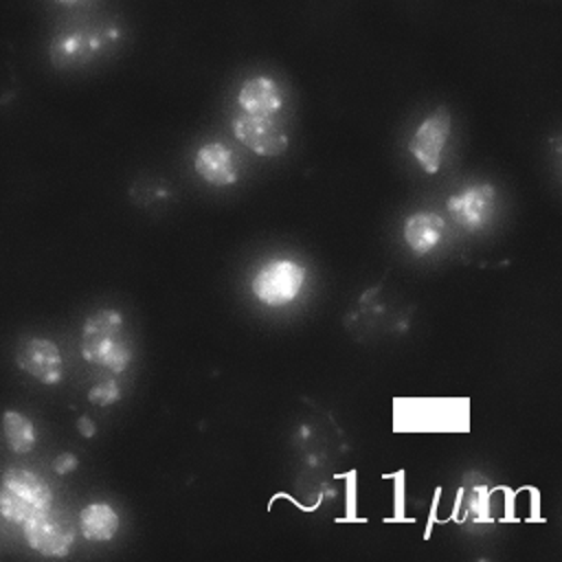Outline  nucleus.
Instances as JSON below:
<instances>
[{"label":"nucleus","instance_id":"obj_1","mask_svg":"<svg viewBox=\"0 0 562 562\" xmlns=\"http://www.w3.org/2000/svg\"><path fill=\"white\" fill-rule=\"evenodd\" d=\"M81 356L112 373H123L130 367L134 349L119 310H97L86 318L81 329Z\"/></svg>","mask_w":562,"mask_h":562},{"label":"nucleus","instance_id":"obj_2","mask_svg":"<svg viewBox=\"0 0 562 562\" xmlns=\"http://www.w3.org/2000/svg\"><path fill=\"white\" fill-rule=\"evenodd\" d=\"M50 507L53 492L40 474L24 468H9L2 474L0 512L7 520L22 527L29 520L46 514Z\"/></svg>","mask_w":562,"mask_h":562},{"label":"nucleus","instance_id":"obj_3","mask_svg":"<svg viewBox=\"0 0 562 562\" xmlns=\"http://www.w3.org/2000/svg\"><path fill=\"white\" fill-rule=\"evenodd\" d=\"M305 283V268L292 259H274L259 268L250 288L252 294L268 307L292 303Z\"/></svg>","mask_w":562,"mask_h":562},{"label":"nucleus","instance_id":"obj_4","mask_svg":"<svg viewBox=\"0 0 562 562\" xmlns=\"http://www.w3.org/2000/svg\"><path fill=\"white\" fill-rule=\"evenodd\" d=\"M22 533L31 549L48 558H66L75 544L77 527L72 518L59 509H48L46 514L22 525Z\"/></svg>","mask_w":562,"mask_h":562},{"label":"nucleus","instance_id":"obj_5","mask_svg":"<svg viewBox=\"0 0 562 562\" xmlns=\"http://www.w3.org/2000/svg\"><path fill=\"white\" fill-rule=\"evenodd\" d=\"M452 127V119L448 108L439 105L435 108L415 130V134L408 140V151L415 156L419 167L426 173H435L441 165V154L448 143Z\"/></svg>","mask_w":562,"mask_h":562},{"label":"nucleus","instance_id":"obj_6","mask_svg":"<svg viewBox=\"0 0 562 562\" xmlns=\"http://www.w3.org/2000/svg\"><path fill=\"white\" fill-rule=\"evenodd\" d=\"M235 138L257 156L274 158L288 149V132L274 119H259L239 114L233 119Z\"/></svg>","mask_w":562,"mask_h":562},{"label":"nucleus","instance_id":"obj_7","mask_svg":"<svg viewBox=\"0 0 562 562\" xmlns=\"http://www.w3.org/2000/svg\"><path fill=\"white\" fill-rule=\"evenodd\" d=\"M496 191L492 184H472L446 200L450 217L465 231H481L494 213Z\"/></svg>","mask_w":562,"mask_h":562},{"label":"nucleus","instance_id":"obj_8","mask_svg":"<svg viewBox=\"0 0 562 562\" xmlns=\"http://www.w3.org/2000/svg\"><path fill=\"white\" fill-rule=\"evenodd\" d=\"M15 360L24 373L42 384L55 386L64 378V360L59 347L48 338H29L20 345Z\"/></svg>","mask_w":562,"mask_h":562},{"label":"nucleus","instance_id":"obj_9","mask_svg":"<svg viewBox=\"0 0 562 562\" xmlns=\"http://www.w3.org/2000/svg\"><path fill=\"white\" fill-rule=\"evenodd\" d=\"M193 167H195V173L213 187H228L239 178L233 149L220 140L204 143L195 151Z\"/></svg>","mask_w":562,"mask_h":562},{"label":"nucleus","instance_id":"obj_10","mask_svg":"<svg viewBox=\"0 0 562 562\" xmlns=\"http://www.w3.org/2000/svg\"><path fill=\"white\" fill-rule=\"evenodd\" d=\"M237 103L248 116L272 119L283 108V94L279 83L272 77L257 75L241 83Z\"/></svg>","mask_w":562,"mask_h":562},{"label":"nucleus","instance_id":"obj_11","mask_svg":"<svg viewBox=\"0 0 562 562\" xmlns=\"http://www.w3.org/2000/svg\"><path fill=\"white\" fill-rule=\"evenodd\" d=\"M443 235V217L432 211H417L404 222V241L415 255H428Z\"/></svg>","mask_w":562,"mask_h":562},{"label":"nucleus","instance_id":"obj_12","mask_svg":"<svg viewBox=\"0 0 562 562\" xmlns=\"http://www.w3.org/2000/svg\"><path fill=\"white\" fill-rule=\"evenodd\" d=\"M79 531L90 542H110L119 531V514L108 503H90L79 512Z\"/></svg>","mask_w":562,"mask_h":562},{"label":"nucleus","instance_id":"obj_13","mask_svg":"<svg viewBox=\"0 0 562 562\" xmlns=\"http://www.w3.org/2000/svg\"><path fill=\"white\" fill-rule=\"evenodd\" d=\"M101 46V40L94 35H83V33H68L61 35L53 42L50 50H53V59L55 64L64 66V64H72L79 61L83 57H88L90 53H94Z\"/></svg>","mask_w":562,"mask_h":562},{"label":"nucleus","instance_id":"obj_14","mask_svg":"<svg viewBox=\"0 0 562 562\" xmlns=\"http://www.w3.org/2000/svg\"><path fill=\"white\" fill-rule=\"evenodd\" d=\"M2 428H4L7 443L13 452L26 454L33 450V446L37 441V430L26 415H22L18 411H7L2 417Z\"/></svg>","mask_w":562,"mask_h":562},{"label":"nucleus","instance_id":"obj_15","mask_svg":"<svg viewBox=\"0 0 562 562\" xmlns=\"http://www.w3.org/2000/svg\"><path fill=\"white\" fill-rule=\"evenodd\" d=\"M88 400L97 406H110L121 400V386L116 380H105L88 391Z\"/></svg>","mask_w":562,"mask_h":562},{"label":"nucleus","instance_id":"obj_16","mask_svg":"<svg viewBox=\"0 0 562 562\" xmlns=\"http://www.w3.org/2000/svg\"><path fill=\"white\" fill-rule=\"evenodd\" d=\"M75 468H77V457L70 454V452H64V454H59V457L53 461V470H55L59 476L72 472Z\"/></svg>","mask_w":562,"mask_h":562},{"label":"nucleus","instance_id":"obj_17","mask_svg":"<svg viewBox=\"0 0 562 562\" xmlns=\"http://www.w3.org/2000/svg\"><path fill=\"white\" fill-rule=\"evenodd\" d=\"M77 428H79V432L86 437V439H90V437H94V424L88 419V417H81L79 422H77Z\"/></svg>","mask_w":562,"mask_h":562}]
</instances>
